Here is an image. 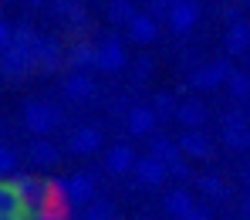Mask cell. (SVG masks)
I'll return each instance as SVG.
<instances>
[{
  "label": "cell",
  "instance_id": "obj_1",
  "mask_svg": "<svg viewBox=\"0 0 250 220\" xmlns=\"http://www.w3.org/2000/svg\"><path fill=\"white\" fill-rule=\"evenodd\" d=\"M14 179H17V190L24 197V210L31 217H38L44 210H54V203L64 200L58 179H41V176H14Z\"/></svg>",
  "mask_w": 250,
  "mask_h": 220
},
{
  "label": "cell",
  "instance_id": "obj_2",
  "mask_svg": "<svg viewBox=\"0 0 250 220\" xmlns=\"http://www.w3.org/2000/svg\"><path fill=\"white\" fill-rule=\"evenodd\" d=\"M34 68H38L34 51H27V47H21V44H10V47H3V51H0V75H3V78L21 82V78H24V75H31Z\"/></svg>",
  "mask_w": 250,
  "mask_h": 220
},
{
  "label": "cell",
  "instance_id": "obj_3",
  "mask_svg": "<svg viewBox=\"0 0 250 220\" xmlns=\"http://www.w3.org/2000/svg\"><path fill=\"white\" fill-rule=\"evenodd\" d=\"M58 186H61V197H64V203L71 210L75 207H88L95 200V179L88 173H75V176H68V179H58Z\"/></svg>",
  "mask_w": 250,
  "mask_h": 220
},
{
  "label": "cell",
  "instance_id": "obj_4",
  "mask_svg": "<svg viewBox=\"0 0 250 220\" xmlns=\"http://www.w3.org/2000/svg\"><path fill=\"white\" fill-rule=\"evenodd\" d=\"M58 122H61V115L54 112V105H47V102H27L24 105V126L31 132L44 135V132L54 129Z\"/></svg>",
  "mask_w": 250,
  "mask_h": 220
},
{
  "label": "cell",
  "instance_id": "obj_5",
  "mask_svg": "<svg viewBox=\"0 0 250 220\" xmlns=\"http://www.w3.org/2000/svg\"><path fill=\"white\" fill-rule=\"evenodd\" d=\"M166 21H169V27H172V34H189V31L196 27V21H200L196 0H176V3L169 7Z\"/></svg>",
  "mask_w": 250,
  "mask_h": 220
},
{
  "label": "cell",
  "instance_id": "obj_6",
  "mask_svg": "<svg viewBox=\"0 0 250 220\" xmlns=\"http://www.w3.org/2000/svg\"><path fill=\"white\" fill-rule=\"evenodd\" d=\"M227 78H230V65H227V61H213V65H203V68L193 75V88L213 91V88L227 85Z\"/></svg>",
  "mask_w": 250,
  "mask_h": 220
},
{
  "label": "cell",
  "instance_id": "obj_7",
  "mask_svg": "<svg viewBox=\"0 0 250 220\" xmlns=\"http://www.w3.org/2000/svg\"><path fill=\"white\" fill-rule=\"evenodd\" d=\"M132 173L139 176V183H142V186H159V183L169 176V166L163 163V159H156V156L149 153V156L135 159V170H132Z\"/></svg>",
  "mask_w": 250,
  "mask_h": 220
},
{
  "label": "cell",
  "instance_id": "obj_8",
  "mask_svg": "<svg viewBox=\"0 0 250 220\" xmlns=\"http://www.w3.org/2000/svg\"><path fill=\"white\" fill-rule=\"evenodd\" d=\"M24 214V197L17 190L14 176H0V217H17Z\"/></svg>",
  "mask_w": 250,
  "mask_h": 220
},
{
  "label": "cell",
  "instance_id": "obj_9",
  "mask_svg": "<svg viewBox=\"0 0 250 220\" xmlns=\"http://www.w3.org/2000/svg\"><path fill=\"white\" fill-rule=\"evenodd\" d=\"M156 112L152 109H146V105H135V109H128L125 112V129H128V135H149V132L156 129Z\"/></svg>",
  "mask_w": 250,
  "mask_h": 220
},
{
  "label": "cell",
  "instance_id": "obj_10",
  "mask_svg": "<svg viewBox=\"0 0 250 220\" xmlns=\"http://www.w3.org/2000/svg\"><path fill=\"white\" fill-rule=\"evenodd\" d=\"M95 68L102 71H122L125 68V47L119 41H102L95 54Z\"/></svg>",
  "mask_w": 250,
  "mask_h": 220
},
{
  "label": "cell",
  "instance_id": "obj_11",
  "mask_svg": "<svg viewBox=\"0 0 250 220\" xmlns=\"http://www.w3.org/2000/svg\"><path fill=\"white\" fill-rule=\"evenodd\" d=\"M223 142L230 149H247L250 146V132H247V119L244 115H227V122H223Z\"/></svg>",
  "mask_w": 250,
  "mask_h": 220
},
{
  "label": "cell",
  "instance_id": "obj_12",
  "mask_svg": "<svg viewBox=\"0 0 250 220\" xmlns=\"http://www.w3.org/2000/svg\"><path fill=\"white\" fill-rule=\"evenodd\" d=\"M179 149H183V156H186V159H207L209 153H213L209 139L200 129H189V132H186V135L179 139Z\"/></svg>",
  "mask_w": 250,
  "mask_h": 220
},
{
  "label": "cell",
  "instance_id": "obj_13",
  "mask_svg": "<svg viewBox=\"0 0 250 220\" xmlns=\"http://www.w3.org/2000/svg\"><path fill=\"white\" fill-rule=\"evenodd\" d=\"M102 149V132L95 129V126H84L71 135V153L75 156H91V153H98Z\"/></svg>",
  "mask_w": 250,
  "mask_h": 220
},
{
  "label": "cell",
  "instance_id": "obj_14",
  "mask_svg": "<svg viewBox=\"0 0 250 220\" xmlns=\"http://www.w3.org/2000/svg\"><path fill=\"white\" fill-rule=\"evenodd\" d=\"M156 34H159V27H156V17H149V14H135V17L128 21V38H132L135 44L156 41Z\"/></svg>",
  "mask_w": 250,
  "mask_h": 220
},
{
  "label": "cell",
  "instance_id": "obj_15",
  "mask_svg": "<svg viewBox=\"0 0 250 220\" xmlns=\"http://www.w3.org/2000/svg\"><path fill=\"white\" fill-rule=\"evenodd\" d=\"M163 207H166V214L172 220H183L189 210H193V207H196V203H193V193H189V190L176 186L172 193H166V203H163Z\"/></svg>",
  "mask_w": 250,
  "mask_h": 220
},
{
  "label": "cell",
  "instance_id": "obj_16",
  "mask_svg": "<svg viewBox=\"0 0 250 220\" xmlns=\"http://www.w3.org/2000/svg\"><path fill=\"white\" fill-rule=\"evenodd\" d=\"M64 95H68L71 102H84V98L95 95V82H91L84 71H75V75L64 78Z\"/></svg>",
  "mask_w": 250,
  "mask_h": 220
},
{
  "label": "cell",
  "instance_id": "obj_17",
  "mask_svg": "<svg viewBox=\"0 0 250 220\" xmlns=\"http://www.w3.org/2000/svg\"><path fill=\"white\" fill-rule=\"evenodd\" d=\"M105 170L115 173V176L135 170V153H132L128 146H115V149H108V156H105Z\"/></svg>",
  "mask_w": 250,
  "mask_h": 220
},
{
  "label": "cell",
  "instance_id": "obj_18",
  "mask_svg": "<svg viewBox=\"0 0 250 220\" xmlns=\"http://www.w3.org/2000/svg\"><path fill=\"white\" fill-rule=\"evenodd\" d=\"M176 119L186 126V129H200L203 122H207V109L200 105V102H179V109H176Z\"/></svg>",
  "mask_w": 250,
  "mask_h": 220
},
{
  "label": "cell",
  "instance_id": "obj_19",
  "mask_svg": "<svg viewBox=\"0 0 250 220\" xmlns=\"http://www.w3.org/2000/svg\"><path fill=\"white\" fill-rule=\"evenodd\" d=\"M58 65H61V47H58V41L41 38L38 41V68L41 71H58Z\"/></svg>",
  "mask_w": 250,
  "mask_h": 220
},
{
  "label": "cell",
  "instance_id": "obj_20",
  "mask_svg": "<svg viewBox=\"0 0 250 220\" xmlns=\"http://www.w3.org/2000/svg\"><path fill=\"white\" fill-rule=\"evenodd\" d=\"M227 51H230V54H247L250 51V27L247 24L237 21V24L227 31Z\"/></svg>",
  "mask_w": 250,
  "mask_h": 220
},
{
  "label": "cell",
  "instance_id": "obj_21",
  "mask_svg": "<svg viewBox=\"0 0 250 220\" xmlns=\"http://www.w3.org/2000/svg\"><path fill=\"white\" fill-rule=\"evenodd\" d=\"M95 54H98L95 44H75L71 54H68V61L75 65V71H88V68L95 65Z\"/></svg>",
  "mask_w": 250,
  "mask_h": 220
},
{
  "label": "cell",
  "instance_id": "obj_22",
  "mask_svg": "<svg viewBox=\"0 0 250 220\" xmlns=\"http://www.w3.org/2000/svg\"><path fill=\"white\" fill-rule=\"evenodd\" d=\"M149 153H152L156 159H163L166 166H169V163H176V159L183 156V149H179L176 142H169V139H152V149H149Z\"/></svg>",
  "mask_w": 250,
  "mask_h": 220
},
{
  "label": "cell",
  "instance_id": "obj_23",
  "mask_svg": "<svg viewBox=\"0 0 250 220\" xmlns=\"http://www.w3.org/2000/svg\"><path fill=\"white\" fill-rule=\"evenodd\" d=\"M82 220H115V207L108 200H91L88 207H82Z\"/></svg>",
  "mask_w": 250,
  "mask_h": 220
},
{
  "label": "cell",
  "instance_id": "obj_24",
  "mask_svg": "<svg viewBox=\"0 0 250 220\" xmlns=\"http://www.w3.org/2000/svg\"><path fill=\"white\" fill-rule=\"evenodd\" d=\"M31 159H34L38 166H54V163H58V146H51V142H34V146H31Z\"/></svg>",
  "mask_w": 250,
  "mask_h": 220
},
{
  "label": "cell",
  "instance_id": "obj_25",
  "mask_svg": "<svg viewBox=\"0 0 250 220\" xmlns=\"http://www.w3.org/2000/svg\"><path fill=\"white\" fill-rule=\"evenodd\" d=\"M200 193L207 200H227V186L220 176H200Z\"/></svg>",
  "mask_w": 250,
  "mask_h": 220
},
{
  "label": "cell",
  "instance_id": "obj_26",
  "mask_svg": "<svg viewBox=\"0 0 250 220\" xmlns=\"http://www.w3.org/2000/svg\"><path fill=\"white\" fill-rule=\"evenodd\" d=\"M152 105H156L152 112H156L159 119H176V109H179V102H176L169 91H159V95L152 98Z\"/></svg>",
  "mask_w": 250,
  "mask_h": 220
},
{
  "label": "cell",
  "instance_id": "obj_27",
  "mask_svg": "<svg viewBox=\"0 0 250 220\" xmlns=\"http://www.w3.org/2000/svg\"><path fill=\"white\" fill-rule=\"evenodd\" d=\"M227 88H230V95H233V98H250V78L244 75V71H230Z\"/></svg>",
  "mask_w": 250,
  "mask_h": 220
},
{
  "label": "cell",
  "instance_id": "obj_28",
  "mask_svg": "<svg viewBox=\"0 0 250 220\" xmlns=\"http://www.w3.org/2000/svg\"><path fill=\"white\" fill-rule=\"evenodd\" d=\"M108 17H112L115 24H128V21L135 17V10H132V3H128V0H115V3L108 7Z\"/></svg>",
  "mask_w": 250,
  "mask_h": 220
},
{
  "label": "cell",
  "instance_id": "obj_29",
  "mask_svg": "<svg viewBox=\"0 0 250 220\" xmlns=\"http://www.w3.org/2000/svg\"><path fill=\"white\" fill-rule=\"evenodd\" d=\"M51 10L61 14V17H71V21H82V10H78V0H51Z\"/></svg>",
  "mask_w": 250,
  "mask_h": 220
},
{
  "label": "cell",
  "instance_id": "obj_30",
  "mask_svg": "<svg viewBox=\"0 0 250 220\" xmlns=\"http://www.w3.org/2000/svg\"><path fill=\"white\" fill-rule=\"evenodd\" d=\"M14 170H17V156L7 146H0V176H14Z\"/></svg>",
  "mask_w": 250,
  "mask_h": 220
},
{
  "label": "cell",
  "instance_id": "obj_31",
  "mask_svg": "<svg viewBox=\"0 0 250 220\" xmlns=\"http://www.w3.org/2000/svg\"><path fill=\"white\" fill-rule=\"evenodd\" d=\"M14 31H17V27H10V21H3V17H0V51L14 44Z\"/></svg>",
  "mask_w": 250,
  "mask_h": 220
},
{
  "label": "cell",
  "instance_id": "obj_32",
  "mask_svg": "<svg viewBox=\"0 0 250 220\" xmlns=\"http://www.w3.org/2000/svg\"><path fill=\"white\" fill-rule=\"evenodd\" d=\"M183 220H213V210H209L207 203H196V207H193Z\"/></svg>",
  "mask_w": 250,
  "mask_h": 220
},
{
  "label": "cell",
  "instance_id": "obj_33",
  "mask_svg": "<svg viewBox=\"0 0 250 220\" xmlns=\"http://www.w3.org/2000/svg\"><path fill=\"white\" fill-rule=\"evenodd\" d=\"M169 176H176V179H186V176H189V166H186L183 156H179L176 163H169Z\"/></svg>",
  "mask_w": 250,
  "mask_h": 220
},
{
  "label": "cell",
  "instance_id": "obj_34",
  "mask_svg": "<svg viewBox=\"0 0 250 220\" xmlns=\"http://www.w3.org/2000/svg\"><path fill=\"white\" fill-rule=\"evenodd\" d=\"M244 214H247V217H250V193H247V197H244Z\"/></svg>",
  "mask_w": 250,
  "mask_h": 220
},
{
  "label": "cell",
  "instance_id": "obj_35",
  "mask_svg": "<svg viewBox=\"0 0 250 220\" xmlns=\"http://www.w3.org/2000/svg\"><path fill=\"white\" fill-rule=\"evenodd\" d=\"M27 3H31V7H44L47 0H27Z\"/></svg>",
  "mask_w": 250,
  "mask_h": 220
},
{
  "label": "cell",
  "instance_id": "obj_36",
  "mask_svg": "<svg viewBox=\"0 0 250 220\" xmlns=\"http://www.w3.org/2000/svg\"><path fill=\"white\" fill-rule=\"evenodd\" d=\"M247 186H250V173H247Z\"/></svg>",
  "mask_w": 250,
  "mask_h": 220
},
{
  "label": "cell",
  "instance_id": "obj_37",
  "mask_svg": "<svg viewBox=\"0 0 250 220\" xmlns=\"http://www.w3.org/2000/svg\"><path fill=\"white\" fill-rule=\"evenodd\" d=\"M139 220H149V217H139Z\"/></svg>",
  "mask_w": 250,
  "mask_h": 220
}]
</instances>
